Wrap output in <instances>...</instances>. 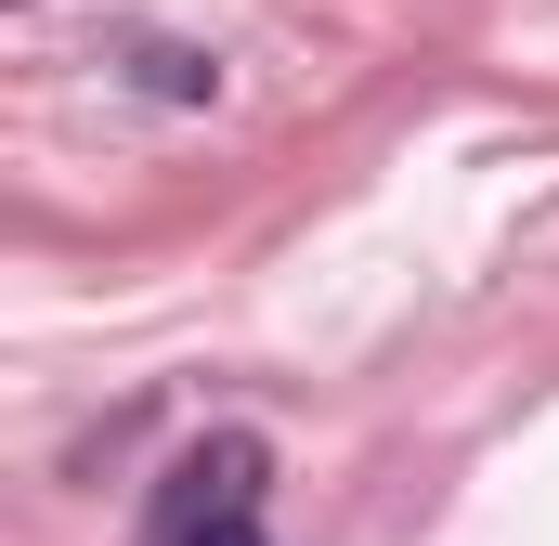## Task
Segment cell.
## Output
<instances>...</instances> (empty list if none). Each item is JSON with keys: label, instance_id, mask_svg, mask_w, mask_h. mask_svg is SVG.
Instances as JSON below:
<instances>
[{"label": "cell", "instance_id": "obj_1", "mask_svg": "<svg viewBox=\"0 0 559 546\" xmlns=\"http://www.w3.org/2000/svg\"><path fill=\"white\" fill-rule=\"evenodd\" d=\"M261 508H274V442L209 429V442L169 455V482L143 508V546H261Z\"/></svg>", "mask_w": 559, "mask_h": 546}, {"label": "cell", "instance_id": "obj_2", "mask_svg": "<svg viewBox=\"0 0 559 546\" xmlns=\"http://www.w3.org/2000/svg\"><path fill=\"white\" fill-rule=\"evenodd\" d=\"M118 52H131L143 92H169V105H209V92H222V66H209L195 39H118Z\"/></svg>", "mask_w": 559, "mask_h": 546}]
</instances>
